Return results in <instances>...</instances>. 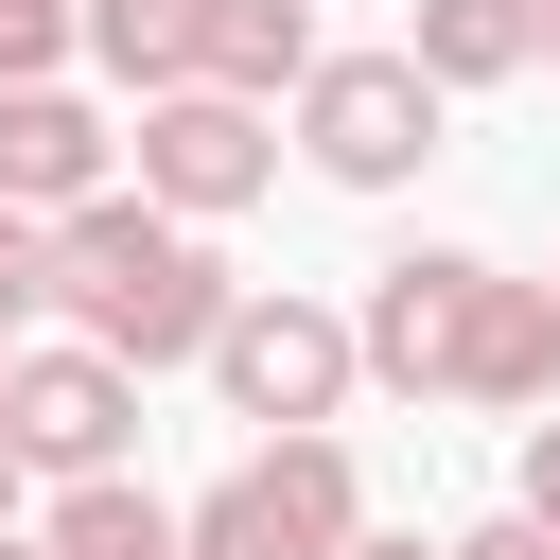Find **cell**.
Segmentation results:
<instances>
[{
	"instance_id": "cell-1",
	"label": "cell",
	"mask_w": 560,
	"mask_h": 560,
	"mask_svg": "<svg viewBox=\"0 0 560 560\" xmlns=\"http://www.w3.org/2000/svg\"><path fill=\"white\" fill-rule=\"evenodd\" d=\"M228 298H245V280H228V262H210V228H192V210H158V192H122V175H105L88 210H52V315H70L88 350H122L140 385H158V368H192Z\"/></svg>"
},
{
	"instance_id": "cell-2",
	"label": "cell",
	"mask_w": 560,
	"mask_h": 560,
	"mask_svg": "<svg viewBox=\"0 0 560 560\" xmlns=\"http://www.w3.org/2000/svg\"><path fill=\"white\" fill-rule=\"evenodd\" d=\"M350 525H368V472H350V438H332V420H280L245 472H210V490L175 508V542H192V560H332Z\"/></svg>"
},
{
	"instance_id": "cell-3",
	"label": "cell",
	"mask_w": 560,
	"mask_h": 560,
	"mask_svg": "<svg viewBox=\"0 0 560 560\" xmlns=\"http://www.w3.org/2000/svg\"><path fill=\"white\" fill-rule=\"evenodd\" d=\"M122 192H158V210H192V228L262 210V192H280V105H245V88H210V70L140 88V140H122Z\"/></svg>"
},
{
	"instance_id": "cell-4",
	"label": "cell",
	"mask_w": 560,
	"mask_h": 560,
	"mask_svg": "<svg viewBox=\"0 0 560 560\" xmlns=\"http://www.w3.org/2000/svg\"><path fill=\"white\" fill-rule=\"evenodd\" d=\"M280 105H298V158H315L332 192H402V175L438 158V105H455V88H438L420 52H315Z\"/></svg>"
},
{
	"instance_id": "cell-5",
	"label": "cell",
	"mask_w": 560,
	"mask_h": 560,
	"mask_svg": "<svg viewBox=\"0 0 560 560\" xmlns=\"http://www.w3.org/2000/svg\"><path fill=\"white\" fill-rule=\"evenodd\" d=\"M192 368H210V402H228V420H262V438H280V420H332V402L368 385L332 298H228Z\"/></svg>"
},
{
	"instance_id": "cell-6",
	"label": "cell",
	"mask_w": 560,
	"mask_h": 560,
	"mask_svg": "<svg viewBox=\"0 0 560 560\" xmlns=\"http://www.w3.org/2000/svg\"><path fill=\"white\" fill-rule=\"evenodd\" d=\"M122 438H140V368L122 350H88V332L70 350H35V332L0 350V455L18 472H122Z\"/></svg>"
},
{
	"instance_id": "cell-7",
	"label": "cell",
	"mask_w": 560,
	"mask_h": 560,
	"mask_svg": "<svg viewBox=\"0 0 560 560\" xmlns=\"http://www.w3.org/2000/svg\"><path fill=\"white\" fill-rule=\"evenodd\" d=\"M472 245H402V262H368V298H350V368L368 385H402V402H438L455 385V332H472Z\"/></svg>"
},
{
	"instance_id": "cell-8",
	"label": "cell",
	"mask_w": 560,
	"mask_h": 560,
	"mask_svg": "<svg viewBox=\"0 0 560 560\" xmlns=\"http://www.w3.org/2000/svg\"><path fill=\"white\" fill-rule=\"evenodd\" d=\"M438 402H490V420H542L560 402V280H472V332H455V385Z\"/></svg>"
},
{
	"instance_id": "cell-9",
	"label": "cell",
	"mask_w": 560,
	"mask_h": 560,
	"mask_svg": "<svg viewBox=\"0 0 560 560\" xmlns=\"http://www.w3.org/2000/svg\"><path fill=\"white\" fill-rule=\"evenodd\" d=\"M105 175H122L105 105H70L52 70H35V88H0V210H88Z\"/></svg>"
},
{
	"instance_id": "cell-10",
	"label": "cell",
	"mask_w": 560,
	"mask_h": 560,
	"mask_svg": "<svg viewBox=\"0 0 560 560\" xmlns=\"http://www.w3.org/2000/svg\"><path fill=\"white\" fill-rule=\"evenodd\" d=\"M402 52H420L438 88H525V70H542V0H420Z\"/></svg>"
},
{
	"instance_id": "cell-11",
	"label": "cell",
	"mask_w": 560,
	"mask_h": 560,
	"mask_svg": "<svg viewBox=\"0 0 560 560\" xmlns=\"http://www.w3.org/2000/svg\"><path fill=\"white\" fill-rule=\"evenodd\" d=\"M35 542H52V560H192V542H175V508H158L140 472H52Z\"/></svg>"
},
{
	"instance_id": "cell-12",
	"label": "cell",
	"mask_w": 560,
	"mask_h": 560,
	"mask_svg": "<svg viewBox=\"0 0 560 560\" xmlns=\"http://www.w3.org/2000/svg\"><path fill=\"white\" fill-rule=\"evenodd\" d=\"M192 70H210V88H245V105H280V88L315 70V0H210Z\"/></svg>"
},
{
	"instance_id": "cell-13",
	"label": "cell",
	"mask_w": 560,
	"mask_h": 560,
	"mask_svg": "<svg viewBox=\"0 0 560 560\" xmlns=\"http://www.w3.org/2000/svg\"><path fill=\"white\" fill-rule=\"evenodd\" d=\"M192 35H210V0H70V52H105L122 88H175Z\"/></svg>"
},
{
	"instance_id": "cell-14",
	"label": "cell",
	"mask_w": 560,
	"mask_h": 560,
	"mask_svg": "<svg viewBox=\"0 0 560 560\" xmlns=\"http://www.w3.org/2000/svg\"><path fill=\"white\" fill-rule=\"evenodd\" d=\"M52 298V210H0V332H35Z\"/></svg>"
},
{
	"instance_id": "cell-15",
	"label": "cell",
	"mask_w": 560,
	"mask_h": 560,
	"mask_svg": "<svg viewBox=\"0 0 560 560\" xmlns=\"http://www.w3.org/2000/svg\"><path fill=\"white\" fill-rule=\"evenodd\" d=\"M35 70H70V0H0V88H35Z\"/></svg>"
},
{
	"instance_id": "cell-16",
	"label": "cell",
	"mask_w": 560,
	"mask_h": 560,
	"mask_svg": "<svg viewBox=\"0 0 560 560\" xmlns=\"http://www.w3.org/2000/svg\"><path fill=\"white\" fill-rule=\"evenodd\" d=\"M438 560H560V525H525V508H490V525H455Z\"/></svg>"
},
{
	"instance_id": "cell-17",
	"label": "cell",
	"mask_w": 560,
	"mask_h": 560,
	"mask_svg": "<svg viewBox=\"0 0 560 560\" xmlns=\"http://www.w3.org/2000/svg\"><path fill=\"white\" fill-rule=\"evenodd\" d=\"M508 508H525V525H560V402L525 420V472H508Z\"/></svg>"
},
{
	"instance_id": "cell-18",
	"label": "cell",
	"mask_w": 560,
	"mask_h": 560,
	"mask_svg": "<svg viewBox=\"0 0 560 560\" xmlns=\"http://www.w3.org/2000/svg\"><path fill=\"white\" fill-rule=\"evenodd\" d=\"M332 560H438V542H402V525H350V542H332Z\"/></svg>"
},
{
	"instance_id": "cell-19",
	"label": "cell",
	"mask_w": 560,
	"mask_h": 560,
	"mask_svg": "<svg viewBox=\"0 0 560 560\" xmlns=\"http://www.w3.org/2000/svg\"><path fill=\"white\" fill-rule=\"evenodd\" d=\"M0 560H52V542H35V525H0Z\"/></svg>"
},
{
	"instance_id": "cell-20",
	"label": "cell",
	"mask_w": 560,
	"mask_h": 560,
	"mask_svg": "<svg viewBox=\"0 0 560 560\" xmlns=\"http://www.w3.org/2000/svg\"><path fill=\"white\" fill-rule=\"evenodd\" d=\"M0 525H18V455H0Z\"/></svg>"
},
{
	"instance_id": "cell-21",
	"label": "cell",
	"mask_w": 560,
	"mask_h": 560,
	"mask_svg": "<svg viewBox=\"0 0 560 560\" xmlns=\"http://www.w3.org/2000/svg\"><path fill=\"white\" fill-rule=\"evenodd\" d=\"M542 70H560V0H542Z\"/></svg>"
},
{
	"instance_id": "cell-22",
	"label": "cell",
	"mask_w": 560,
	"mask_h": 560,
	"mask_svg": "<svg viewBox=\"0 0 560 560\" xmlns=\"http://www.w3.org/2000/svg\"><path fill=\"white\" fill-rule=\"evenodd\" d=\"M0 350H18V332H0Z\"/></svg>"
},
{
	"instance_id": "cell-23",
	"label": "cell",
	"mask_w": 560,
	"mask_h": 560,
	"mask_svg": "<svg viewBox=\"0 0 560 560\" xmlns=\"http://www.w3.org/2000/svg\"><path fill=\"white\" fill-rule=\"evenodd\" d=\"M542 280H560V262H542Z\"/></svg>"
}]
</instances>
